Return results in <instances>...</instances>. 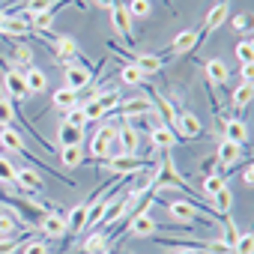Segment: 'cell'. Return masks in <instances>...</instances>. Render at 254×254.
Segmentation results:
<instances>
[{"label":"cell","instance_id":"cell-21","mask_svg":"<svg viewBox=\"0 0 254 254\" xmlns=\"http://www.w3.org/2000/svg\"><path fill=\"white\" fill-rule=\"evenodd\" d=\"M15 186L21 189V191H39L42 189V180H39V174L36 171H30V168H21V171H15Z\"/></svg>","mask_w":254,"mask_h":254},{"label":"cell","instance_id":"cell-44","mask_svg":"<svg viewBox=\"0 0 254 254\" xmlns=\"http://www.w3.org/2000/svg\"><path fill=\"white\" fill-rule=\"evenodd\" d=\"M51 3H54V0H30V3H27V12H33V15H36V12H45Z\"/></svg>","mask_w":254,"mask_h":254},{"label":"cell","instance_id":"cell-33","mask_svg":"<svg viewBox=\"0 0 254 254\" xmlns=\"http://www.w3.org/2000/svg\"><path fill=\"white\" fill-rule=\"evenodd\" d=\"M15 105L9 102V99H3L0 96V126H12V120H15Z\"/></svg>","mask_w":254,"mask_h":254},{"label":"cell","instance_id":"cell-7","mask_svg":"<svg viewBox=\"0 0 254 254\" xmlns=\"http://www.w3.org/2000/svg\"><path fill=\"white\" fill-rule=\"evenodd\" d=\"M227 18H230V0H218V3L209 9V15H206V24H203L200 36H203V33H212V30H218V27H221Z\"/></svg>","mask_w":254,"mask_h":254},{"label":"cell","instance_id":"cell-25","mask_svg":"<svg viewBox=\"0 0 254 254\" xmlns=\"http://www.w3.org/2000/svg\"><path fill=\"white\" fill-rule=\"evenodd\" d=\"M209 206H212V209H215L218 215H224V218L230 215V209H233V194L227 191V186H224L221 191H215V194L209 197Z\"/></svg>","mask_w":254,"mask_h":254},{"label":"cell","instance_id":"cell-2","mask_svg":"<svg viewBox=\"0 0 254 254\" xmlns=\"http://www.w3.org/2000/svg\"><path fill=\"white\" fill-rule=\"evenodd\" d=\"M168 209H171V215H174L177 221H183V224H194V221H212L209 215H203V212H200V206H197L194 200H171V203H168Z\"/></svg>","mask_w":254,"mask_h":254},{"label":"cell","instance_id":"cell-22","mask_svg":"<svg viewBox=\"0 0 254 254\" xmlns=\"http://www.w3.org/2000/svg\"><path fill=\"white\" fill-rule=\"evenodd\" d=\"M251 96H254V84H251V81H242L239 87H233V93H230V105H233L236 111H242V108L251 105Z\"/></svg>","mask_w":254,"mask_h":254},{"label":"cell","instance_id":"cell-27","mask_svg":"<svg viewBox=\"0 0 254 254\" xmlns=\"http://www.w3.org/2000/svg\"><path fill=\"white\" fill-rule=\"evenodd\" d=\"M224 135H227V141H233V144H245L248 141V129L239 123V120H227V126H224Z\"/></svg>","mask_w":254,"mask_h":254},{"label":"cell","instance_id":"cell-31","mask_svg":"<svg viewBox=\"0 0 254 254\" xmlns=\"http://www.w3.org/2000/svg\"><path fill=\"white\" fill-rule=\"evenodd\" d=\"M63 123H69V126H75V129H84L87 126V114H84V108H69V111H63Z\"/></svg>","mask_w":254,"mask_h":254},{"label":"cell","instance_id":"cell-32","mask_svg":"<svg viewBox=\"0 0 254 254\" xmlns=\"http://www.w3.org/2000/svg\"><path fill=\"white\" fill-rule=\"evenodd\" d=\"M126 12H129L132 18H147V15L153 12V6H150V0H129Z\"/></svg>","mask_w":254,"mask_h":254},{"label":"cell","instance_id":"cell-49","mask_svg":"<svg viewBox=\"0 0 254 254\" xmlns=\"http://www.w3.org/2000/svg\"><path fill=\"white\" fill-rule=\"evenodd\" d=\"M96 6H102V9H114V6H117V0H96Z\"/></svg>","mask_w":254,"mask_h":254},{"label":"cell","instance_id":"cell-36","mask_svg":"<svg viewBox=\"0 0 254 254\" xmlns=\"http://www.w3.org/2000/svg\"><path fill=\"white\" fill-rule=\"evenodd\" d=\"M239 239V227L233 224V218H224V233H221V242L227 248H233V242Z\"/></svg>","mask_w":254,"mask_h":254},{"label":"cell","instance_id":"cell-50","mask_svg":"<svg viewBox=\"0 0 254 254\" xmlns=\"http://www.w3.org/2000/svg\"><path fill=\"white\" fill-rule=\"evenodd\" d=\"M3 21H6V12H3V9H0V27H3Z\"/></svg>","mask_w":254,"mask_h":254},{"label":"cell","instance_id":"cell-4","mask_svg":"<svg viewBox=\"0 0 254 254\" xmlns=\"http://www.w3.org/2000/svg\"><path fill=\"white\" fill-rule=\"evenodd\" d=\"M117 144H120V153L123 156H135L138 153V147H141V135H138V129L135 126H120L117 129Z\"/></svg>","mask_w":254,"mask_h":254},{"label":"cell","instance_id":"cell-20","mask_svg":"<svg viewBox=\"0 0 254 254\" xmlns=\"http://www.w3.org/2000/svg\"><path fill=\"white\" fill-rule=\"evenodd\" d=\"M0 144H3L9 153H24V138L18 129H12V126H0Z\"/></svg>","mask_w":254,"mask_h":254},{"label":"cell","instance_id":"cell-1","mask_svg":"<svg viewBox=\"0 0 254 254\" xmlns=\"http://www.w3.org/2000/svg\"><path fill=\"white\" fill-rule=\"evenodd\" d=\"M114 138H117V126H114V120H108L105 126H99V132L90 138V156L93 159H108Z\"/></svg>","mask_w":254,"mask_h":254},{"label":"cell","instance_id":"cell-41","mask_svg":"<svg viewBox=\"0 0 254 254\" xmlns=\"http://www.w3.org/2000/svg\"><path fill=\"white\" fill-rule=\"evenodd\" d=\"M236 57H239V63H254V51H251V42L248 39H242L236 45Z\"/></svg>","mask_w":254,"mask_h":254},{"label":"cell","instance_id":"cell-15","mask_svg":"<svg viewBox=\"0 0 254 254\" xmlns=\"http://www.w3.org/2000/svg\"><path fill=\"white\" fill-rule=\"evenodd\" d=\"M197 42H200V30H183V33L174 36V42H171V54H186V51H191Z\"/></svg>","mask_w":254,"mask_h":254},{"label":"cell","instance_id":"cell-45","mask_svg":"<svg viewBox=\"0 0 254 254\" xmlns=\"http://www.w3.org/2000/svg\"><path fill=\"white\" fill-rule=\"evenodd\" d=\"M248 27H251V18H248L245 12L233 18V30H239V33H248Z\"/></svg>","mask_w":254,"mask_h":254},{"label":"cell","instance_id":"cell-47","mask_svg":"<svg viewBox=\"0 0 254 254\" xmlns=\"http://www.w3.org/2000/svg\"><path fill=\"white\" fill-rule=\"evenodd\" d=\"M215 168H218V162H215V159L203 162V174H206V177H212V174H215Z\"/></svg>","mask_w":254,"mask_h":254},{"label":"cell","instance_id":"cell-42","mask_svg":"<svg viewBox=\"0 0 254 254\" xmlns=\"http://www.w3.org/2000/svg\"><path fill=\"white\" fill-rule=\"evenodd\" d=\"M18 251V239L15 236H0V254H12Z\"/></svg>","mask_w":254,"mask_h":254},{"label":"cell","instance_id":"cell-34","mask_svg":"<svg viewBox=\"0 0 254 254\" xmlns=\"http://www.w3.org/2000/svg\"><path fill=\"white\" fill-rule=\"evenodd\" d=\"M221 189H224V180H221L218 174H212V177H203V197H206V200H209L215 191H221Z\"/></svg>","mask_w":254,"mask_h":254},{"label":"cell","instance_id":"cell-14","mask_svg":"<svg viewBox=\"0 0 254 254\" xmlns=\"http://www.w3.org/2000/svg\"><path fill=\"white\" fill-rule=\"evenodd\" d=\"M150 141H153V147L156 150H171L174 147V141H177V135H174V129H171V126H153V129H150Z\"/></svg>","mask_w":254,"mask_h":254},{"label":"cell","instance_id":"cell-46","mask_svg":"<svg viewBox=\"0 0 254 254\" xmlns=\"http://www.w3.org/2000/svg\"><path fill=\"white\" fill-rule=\"evenodd\" d=\"M239 72H242V81H251V78H254V63H242Z\"/></svg>","mask_w":254,"mask_h":254},{"label":"cell","instance_id":"cell-11","mask_svg":"<svg viewBox=\"0 0 254 254\" xmlns=\"http://www.w3.org/2000/svg\"><path fill=\"white\" fill-rule=\"evenodd\" d=\"M3 84H6V93H9L12 99H18V102H24V99L30 96V93H27V84H24V75H21L18 69H6Z\"/></svg>","mask_w":254,"mask_h":254},{"label":"cell","instance_id":"cell-28","mask_svg":"<svg viewBox=\"0 0 254 254\" xmlns=\"http://www.w3.org/2000/svg\"><path fill=\"white\" fill-rule=\"evenodd\" d=\"M120 81H123L126 87H138V84H144V75L138 72L135 63H126V66L120 69Z\"/></svg>","mask_w":254,"mask_h":254},{"label":"cell","instance_id":"cell-5","mask_svg":"<svg viewBox=\"0 0 254 254\" xmlns=\"http://www.w3.org/2000/svg\"><path fill=\"white\" fill-rule=\"evenodd\" d=\"M159 230V224H156V218L150 215V212H138L132 221H129V233L135 236V239H147V236H153Z\"/></svg>","mask_w":254,"mask_h":254},{"label":"cell","instance_id":"cell-13","mask_svg":"<svg viewBox=\"0 0 254 254\" xmlns=\"http://www.w3.org/2000/svg\"><path fill=\"white\" fill-rule=\"evenodd\" d=\"M90 78H93L90 69H84V66H78V63H69V66H66V84H63V87H69V90L78 93L81 87L90 84Z\"/></svg>","mask_w":254,"mask_h":254},{"label":"cell","instance_id":"cell-43","mask_svg":"<svg viewBox=\"0 0 254 254\" xmlns=\"http://www.w3.org/2000/svg\"><path fill=\"white\" fill-rule=\"evenodd\" d=\"M21 254H48V248H45L42 239H33V242H27V245L21 248Z\"/></svg>","mask_w":254,"mask_h":254},{"label":"cell","instance_id":"cell-12","mask_svg":"<svg viewBox=\"0 0 254 254\" xmlns=\"http://www.w3.org/2000/svg\"><path fill=\"white\" fill-rule=\"evenodd\" d=\"M36 227H39L45 236H63V233H66V218H63L60 212H45V215H39Z\"/></svg>","mask_w":254,"mask_h":254},{"label":"cell","instance_id":"cell-39","mask_svg":"<svg viewBox=\"0 0 254 254\" xmlns=\"http://www.w3.org/2000/svg\"><path fill=\"white\" fill-rule=\"evenodd\" d=\"M15 230H18L15 215H0V236H15Z\"/></svg>","mask_w":254,"mask_h":254},{"label":"cell","instance_id":"cell-3","mask_svg":"<svg viewBox=\"0 0 254 254\" xmlns=\"http://www.w3.org/2000/svg\"><path fill=\"white\" fill-rule=\"evenodd\" d=\"M144 168H150V162L135 159V156H114V159H108V171L114 177H129V174H138Z\"/></svg>","mask_w":254,"mask_h":254},{"label":"cell","instance_id":"cell-26","mask_svg":"<svg viewBox=\"0 0 254 254\" xmlns=\"http://www.w3.org/2000/svg\"><path fill=\"white\" fill-rule=\"evenodd\" d=\"M51 102H54V108H57V111H69V108H75V105H78V93H75V90H69V87H60V90L51 96Z\"/></svg>","mask_w":254,"mask_h":254},{"label":"cell","instance_id":"cell-8","mask_svg":"<svg viewBox=\"0 0 254 254\" xmlns=\"http://www.w3.org/2000/svg\"><path fill=\"white\" fill-rule=\"evenodd\" d=\"M117 114L120 117H138V114H156L153 102L150 99H126V102H117Z\"/></svg>","mask_w":254,"mask_h":254},{"label":"cell","instance_id":"cell-29","mask_svg":"<svg viewBox=\"0 0 254 254\" xmlns=\"http://www.w3.org/2000/svg\"><path fill=\"white\" fill-rule=\"evenodd\" d=\"M60 162H63L66 168H78V165L84 162V150H81V144H78V147H63V150H60Z\"/></svg>","mask_w":254,"mask_h":254},{"label":"cell","instance_id":"cell-48","mask_svg":"<svg viewBox=\"0 0 254 254\" xmlns=\"http://www.w3.org/2000/svg\"><path fill=\"white\" fill-rule=\"evenodd\" d=\"M242 183H245V186H251V183H254V174H251V165H248V168L242 171Z\"/></svg>","mask_w":254,"mask_h":254},{"label":"cell","instance_id":"cell-23","mask_svg":"<svg viewBox=\"0 0 254 254\" xmlns=\"http://www.w3.org/2000/svg\"><path fill=\"white\" fill-rule=\"evenodd\" d=\"M87 209H90V203H78V206H72V212H69V218H66V233H78V230H84V224H87Z\"/></svg>","mask_w":254,"mask_h":254},{"label":"cell","instance_id":"cell-10","mask_svg":"<svg viewBox=\"0 0 254 254\" xmlns=\"http://www.w3.org/2000/svg\"><path fill=\"white\" fill-rule=\"evenodd\" d=\"M51 45H54V57H57L60 66H69L72 57L78 54V45H75L72 36H57V39H51Z\"/></svg>","mask_w":254,"mask_h":254},{"label":"cell","instance_id":"cell-38","mask_svg":"<svg viewBox=\"0 0 254 254\" xmlns=\"http://www.w3.org/2000/svg\"><path fill=\"white\" fill-rule=\"evenodd\" d=\"M0 183H3V186H15V168L3 156H0Z\"/></svg>","mask_w":254,"mask_h":254},{"label":"cell","instance_id":"cell-30","mask_svg":"<svg viewBox=\"0 0 254 254\" xmlns=\"http://www.w3.org/2000/svg\"><path fill=\"white\" fill-rule=\"evenodd\" d=\"M105 245H108L105 233H90L84 239V254H105Z\"/></svg>","mask_w":254,"mask_h":254},{"label":"cell","instance_id":"cell-18","mask_svg":"<svg viewBox=\"0 0 254 254\" xmlns=\"http://www.w3.org/2000/svg\"><path fill=\"white\" fill-rule=\"evenodd\" d=\"M206 78H209V84L224 87V84L230 81V69H227V63H224V60H206Z\"/></svg>","mask_w":254,"mask_h":254},{"label":"cell","instance_id":"cell-6","mask_svg":"<svg viewBox=\"0 0 254 254\" xmlns=\"http://www.w3.org/2000/svg\"><path fill=\"white\" fill-rule=\"evenodd\" d=\"M111 24H114V30H117L126 42H135V33H132V15L126 12V6H114V9H111Z\"/></svg>","mask_w":254,"mask_h":254},{"label":"cell","instance_id":"cell-40","mask_svg":"<svg viewBox=\"0 0 254 254\" xmlns=\"http://www.w3.org/2000/svg\"><path fill=\"white\" fill-rule=\"evenodd\" d=\"M12 60H15L18 66H27V69H30V63H33V54H30V48H27V45H18V48L12 51Z\"/></svg>","mask_w":254,"mask_h":254},{"label":"cell","instance_id":"cell-24","mask_svg":"<svg viewBox=\"0 0 254 254\" xmlns=\"http://www.w3.org/2000/svg\"><path fill=\"white\" fill-rule=\"evenodd\" d=\"M24 84H27V93H45L48 78H45V72H42V69L30 66V69L24 72Z\"/></svg>","mask_w":254,"mask_h":254},{"label":"cell","instance_id":"cell-37","mask_svg":"<svg viewBox=\"0 0 254 254\" xmlns=\"http://www.w3.org/2000/svg\"><path fill=\"white\" fill-rule=\"evenodd\" d=\"M254 251V236L251 233H239V239L233 242V254H251Z\"/></svg>","mask_w":254,"mask_h":254},{"label":"cell","instance_id":"cell-17","mask_svg":"<svg viewBox=\"0 0 254 254\" xmlns=\"http://www.w3.org/2000/svg\"><path fill=\"white\" fill-rule=\"evenodd\" d=\"M81 141H84V129H75V126H69V123L60 120V129H57V144H60V150H63V147H78Z\"/></svg>","mask_w":254,"mask_h":254},{"label":"cell","instance_id":"cell-19","mask_svg":"<svg viewBox=\"0 0 254 254\" xmlns=\"http://www.w3.org/2000/svg\"><path fill=\"white\" fill-rule=\"evenodd\" d=\"M239 156H242V147L224 138V141L218 144V153H215V162H221V165H227V168H233V165L239 162Z\"/></svg>","mask_w":254,"mask_h":254},{"label":"cell","instance_id":"cell-35","mask_svg":"<svg viewBox=\"0 0 254 254\" xmlns=\"http://www.w3.org/2000/svg\"><path fill=\"white\" fill-rule=\"evenodd\" d=\"M162 242H165V245H174L171 254H200V242H189V245H186V242H168V239H159V245H162Z\"/></svg>","mask_w":254,"mask_h":254},{"label":"cell","instance_id":"cell-16","mask_svg":"<svg viewBox=\"0 0 254 254\" xmlns=\"http://www.w3.org/2000/svg\"><path fill=\"white\" fill-rule=\"evenodd\" d=\"M129 63H135L138 66V72L147 78V75H156V72H162V66H165V60L159 57V54H138V57H132Z\"/></svg>","mask_w":254,"mask_h":254},{"label":"cell","instance_id":"cell-9","mask_svg":"<svg viewBox=\"0 0 254 254\" xmlns=\"http://www.w3.org/2000/svg\"><path fill=\"white\" fill-rule=\"evenodd\" d=\"M177 132L186 135V138H200L203 135V126H200V120L191 111H180L177 114Z\"/></svg>","mask_w":254,"mask_h":254}]
</instances>
